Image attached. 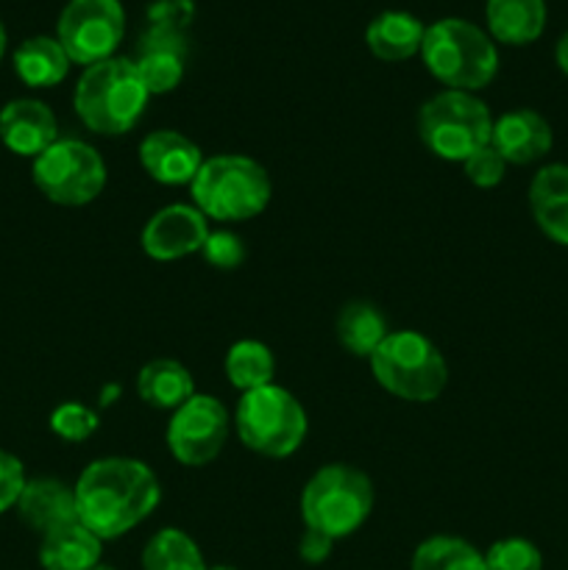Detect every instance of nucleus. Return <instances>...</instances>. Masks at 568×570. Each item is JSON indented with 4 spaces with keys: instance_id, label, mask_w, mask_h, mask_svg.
Masks as SVG:
<instances>
[{
    "instance_id": "1",
    "label": "nucleus",
    "mask_w": 568,
    "mask_h": 570,
    "mask_svg": "<svg viewBox=\"0 0 568 570\" xmlns=\"http://www.w3.org/2000/svg\"><path fill=\"white\" fill-rule=\"evenodd\" d=\"M159 501V479L134 456L89 462L76 482L78 521L100 540H117L137 529Z\"/></svg>"
},
{
    "instance_id": "2",
    "label": "nucleus",
    "mask_w": 568,
    "mask_h": 570,
    "mask_svg": "<svg viewBox=\"0 0 568 570\" xmlns=\"http://www.w3.org/2000/svg\"><path fill=\"white\" fill-rule=\"evenodd\" d=\"M148 89L139 78L134 59L111 56L92 67H84L72 92V106L84 126L100 137L128 134L148 106Z\"/></svg>"
},
{
    "instance_id": "3",
    "label": "nucleus",
    "mask_w": 568,
    "mask_h": 570,
    "mask_svg": "<svg viewBox=\"0 0 568 570\" xmlns=\"http://www.w3.org/2000/svg\"><path fill=\"white\" fill-rule=\"evenodd\" d=\"M189 193L206 220L243 223L267 209L273 184L265 167L251 156L221 154L204 159Z\"/></svg>"
},
{
    "instance_id": "4",
    "label": "nucleus",
    "mask_w": 568,
    "mask_h": 570,
    "mask_svg": "<svg viewBox=\"0 0 568 570\" xmlns=\"http://www.w3.org/2000/svg\"><path fill=\"white\" fill-rule=\"evenodd\" d=\"M421 59L443 87L460 92H479L499 72V50L490 33L460 17H445L427 26Z\"/></svg>"
},
{
    "instance_id": "5",
    "label": "nucleus",
    "mask_w": 568,
    "mask_h": 570,
    "mask_svg": "<svg viewBox=\"0 0 568 570\" xmlns=\"http://www.w3.org/2000/svg\"><path fill=\"white\" fill-rule=\"evenodd\" d=\"M373 512V482L349 462H332L312 473L301 490V521L329 540L354 534Z\"/></svg>"
},
{
    "instance_id": "6",
    "label": "nucleus",
    "mask_w": 568,
    "mask_h": 570,
    "mask_svg": "<svg viewBox=\"0 0 568 570\" xmlns=\"http://www.w3.org/2000/svg\"><path fill=\"white\" fill-rule=\"evenodd\" d=\"M371 373L390 395L410 404H429L440 399L449 382V365L438 345L421 332H390L373 351Z\"/></svg>"
},
{
    "instance_id": "7",
    "label": "nucleus",
    "mask_w": 568,
    "mask_h": 570,
    "mask_svg": "<svg viewBox=\"0 0 568 570\" xmlns=\"http://www.w3.org/2000/svg\"><path fill=\"white\" fill-rule=\"evenodd\" d=\"M239 443L267 460H284L301 449L310 432V417L301 401L278 384L243 393L234 412Z\"/></svg>"
},
{
    "instance_id": "8",
    "label": "nucleus",
    "mask_w": 568,
    "mask_h": 570,
    "mask_svg": "<svg viewBox=\"0 0 568 570\" xmlns=\"http://www.w3.org/2000/svg\"><path fill=\"white\" fill-rule=\"evenodd\" d=\"M490 134H493V117L488 104L473 92L443 89L418 111V137L438 159L462 165L468 156L490 145Z\"/></svg>"
},
{
    "instance_id": "9",
    "label": "nucleus",
    "mask_w": 568,
    "mask_h": 570,
    "mask_svg": "<svg viewBox=\"0 0 568 570\" xmlns=\"http://www.w3.org/2000/svg\"><path fill=\"white\" fill-rule=\"evenodd\" d=\"M106 161L89 142L59 137L45 154L33 159V184L39 193L59 206H87L104 193Z\"/></svg>"
},
{
    "instance_id": "10",
    "label": "nucleus",
    "mask_w": 568,
    "mask_h": 570,
    "mask_svg": "<svg viewBox=\"0 0 568 570\" xmlns=\"http://www.w3.org/2000/svg\"><path fill=\"white\" fill-rule=\"evenodd\" d=\"M126 33L120 0H70L56 22V39L72 65L92 67L115 56Z\"/></svg>"
},
{
    "instance_id": "11",
    "label": "nucleus",
    "mask_w": 568,
    "mask_h": 570,
    "mask_svg": "<svg viewBox=\"0 0 568 570\" xmlns=\"http://www.w3.org/2000/svg\"><path fill=\"white\" fill-rule=\"evenodd\" d=\"M228 412L217 399L195 393L167 423V449L184 468H204L217 460L228 440Z\"/></svg>"
},
{
    "instance_id": "12",
    "label": "nucleus",
    "mask_w": 568,
    "mask_h": 570,
    "mask_svg": "<svg viewBox=\"0 0 568 570\" xmlns=\"http://www.w3.org/2000/svg\"><path fill=\"white\" fill-rule=\"evenodd\" d=\"M209 220L193 204H173L156 212L139 234V245L156 262H176L204 248Z\"/></svg>"
},
{
    "instance_id": "13",
    "label": "nucleus",
    "mask_w": 568,
    "mask_h": 570,
    "mask_svg": "<svg viewBox=\"0 0 568 570\" xmlns=\"http://www.w3.org/2000/svg\"><path fill=\"white\" fill-rule=\"evenodd\" d=\"M139 165L154 181L165 184V187H184L198 176L204 156H200L198 145L184 137L182 131L159 128L139 142Z\"/></svg>"
},
{
    "instance_id": "14",
    "label": "nucleus",
    "mask_w": 568,
    "mask_h": 570,
    "mask_svg": "<svg viewBox=\"0 0 568 570\" xmlns=\"http://www.w3.org/2000/svg\"><path fill=\"white\" fill-rule=\"evenodd\" d=\"M56 139H59L56 115L42 100L17 98L0 109V142L11 154L37 159Z\"/></svg>"
},
{
    "instance_id": "15",
    "label": "nucleus",
    "mask_w": 568,
    "mask_h": 570,
    "mask_svg": "<svg viewBox=\"0 0 568 570\" xmlns=\"http://www.w3.org/2000/svg\"><path fill=\"white\" fill-rule=\"evenodd\" d=\"M148 95H167L182 83L187 67V37L182 31L150 28L139 39V56L134 59Z\"/></svg>"
},
{
    "instance_id": "16",
    "label": "nucleus",
    "mask_w": 568,
    "mask_h": 570,
    "mask_svg": "<svg viewBox=\"0 0 568 570\" xmlns=\"http://www.w3.org/2000/svg\"><path fill=\"white\" fill-rule=\"evenodd\" d=\"M555 134L543 115L535 109H512L493 120L490 145L507 165H532L551 150Z\"/></svg>"
},
{
    "instance_id": "17",
    "label": "nucleus",
    "mask_w": 568,
    "mask_h": 570,
    "mask_svg": "<svg viewBox=\"0 0 568 570\" xmlns=\"http://www.w3.org/2000/svg\"><path fill=\"white\" fill-rule=\"evenodd\" d=\"M17 512H20L22 523L31 527L33 532H53V529L78 521L76 488L50 476L31 479L22 488L20 501H17Z\"/></svg>"
},
{
    "instance_id": "18",
    "label": "nucleus",
    "mask_w": 568,
    "mask_h": 570,
    "mask_svg": "<svg viewBox=\"0 0 568 570\" xmlns=\"http://www.w3.org/2000/svg\"><path fill=\"white\" fill-rule=\"evenodd\" d=\"M529 209L540 232L568 248V165H546L529 184Z\"/></svg>"
},
{
    "instance_id": "19",
    "label": "nucleus",
    "mask_w": 568,
    "mask_h": 570,
    "mask_svg": "<svg viewBox=\"0 0 568 570\" xmlns=\"http://www.w3.org/2000/svg\"><path fill=\"white\" fill-rule=\"evenodd\" d=\"M100 551L104 540L89 532L81 521H72L42 534L39 566L45 570H92L100 566Z\"/></svg>"
},
{
    "instance_id": "20",
    "label": "nucleus",
    "mask_w": 568,
    "mask_h": 570,
    "mask_svg": "<svg viewBox=\"0 0 568 570\" xmlns=\"http://www.w3.org/2000/svg\"><path fill=\"white\" fill-rule=\"evenodd\" d=\"M427 26L410 11H382L365 28V45L376 59L404 61L421 53Z\"/></svg>"
},
{
    "instance_id": "21",
    "label": "nucleus",
    "mask_w": 568,
    "mask_h": 570,
    "mask_svg": "<svg viewBox=\"0 0 568 570\" xmlns=\"http://www.w3.org/2000/svg\"><path fill=\"white\" fill-rule=\"evenodd\" d=\"M490 39L501 45H529L546 28V0H488Z\"/></svg>"
},
{
    "instance_id": "22",
    "label": "nucleus",
    "mask_w": 568,
    "mask_h": 570,
    "mask_svg": "<svg viewBox=\"0 0 568 570\" xmlns=\"http://www.w3.org/2000/svg\"><path fill=\"white\" fill-rule=\"evenodd\" d=\"M70 56L56 37H31L14 50V72L26 87L50 89L70 72Z\"/></svg>"
},
{
    "instance_id": "23",
    "label": "nucleus",
    "mask_w": 568,
    "mask_h": 570,
    "mask_svg": "<svg viewBox=\"0 0 568 570\" xmlns=\"http://www.w3.org/2000/svg\"><path fill=\"white\" fill-rule=\"evenodd\" d=\"M137 393L143 404L154 406V410L176 412L184 401L195 395L193 373L176 360H154L139 371Z\"/></svg>"
},
{
    "instance_id": "24",
    "label": "nucleus",
    "mask_w": 568,
    "mask_h": 570,
    "mask_svg": "<svg viewBox=\"0 0 568 570\" xmlns=\"http://www.w3.org/2000/svg\"><path fill=\"white\" fill-rule=\"evenodd\" d=\"M390 334L388 321L371 301H349L337 315V340L343 351L360 360H371L373 351Z\"/></svg>"
},
{
    "instance_id": "25",
    "label": "nucleus",
    "mask_w": 568,
    "mask_h": 570,
    "mask_svg": "<svg viewBox=\"0 0 568 570\" xmlns=\"http://www.w3.org/2000/svg\"><path fill=\"white\" fill-rule=\"evenodd\" d=\"M226 376L234 390L239 393H251L265 384H273V373H276V360H273L271 348L259 340H239L228 348L226 362Z\"/></svg>"
},
{
    "instance_id": "26",
    "label": "nucleus",
    "mask_w": 568,
    "mask_h": 570,
    "mask_svg": "<svg viewBox=\"0 0 568 570\" xmlns=\"http://www.w3.org/2000/svg\"><path fill=\"white\" fill-rule=\"evenodd\" d=\"M143 570H206V562L187 532L159 529L145 546Z\"/></svg>"
},
{
    "instance_id": "27",
    "label": "nucleus",
    "mask_w": 568,
    "mask_h": 570,
    "mask_svg": "<svg viewBox=\"0 0 568 570\" xmlns=\"http://www.w3.org/2000/svg\"><path fill=\"white\" fill-rule=\"evenodd\" d=\"M410 570H484V554L468 540L434 534L418 546Z\"/></svg>"
},
{
    "instance_id": "28",
    "label": "nucleus",
    "mask_w": 568,
    "mask_h": 570,
    "mask_svg": "<svg viewBox=\"0 0 568 570\" xmlns=\"http://www.w3.org/2000/svg\"><path fill=\"white\" fill-rule=\"evenodd\" d=\"M484 570H543V554L527 538L496 540L484 554Z\"/></svg>"
},
{
    "instance_id": "29",
    "label": "nucleus",
    "mask_w": 568,
    "mask_h": 570,
    "mask_svg": "<svg viewBox=\"0 0 568 570\" xmlns=\"http://www.w3.org/2000/svg\"><path fill=\"white\" fill-rule=\"evenodd\" d=\"M98 412L78 401H65L50 412V432L65 443H84L98 432Z\"/></svg>"
},
{
    "instance_id": "30",
    "label": "nucleus",
    "mask_w": 568,
    "mask_h": 570,
    "mask_svg": "<svg viewBox=\"0 0 568 570\" xmlns=\"http://www.w3.org/2000/svg\"><path fill=\"white\" fill-rule=\"evenodd\" d=\"M200 254H204L206 265L217 267V271H237L245 262V243L228 228H217V232H209Z\"/></svg>"
},
{
    "instance_id": "31",
    "label": "nucleus",
    "mask_w": 568,
    "mask_h": 570,
    "mask_svg": "<svg viewBox=\"0 0 568 570\" xmlns=\"http://www.w3.org/2000/svg\"><path fill=\"white\" fill-rule=\"evenodd\" d=\"M462 170H466L468 181H471L473 187L490 189V187H499V184L505 181L507 161L501 159V154L493 148V145H484V148H479L477 154H471L466 161H462Z\"/></svg>"
},
{
    "instance_id": "32",
    "label": "nucleus",
    "mask_w": 568,
    "mask_h": 570,
    "mask_svg": "<svg viewBox=\"0 0 568 570\" xmlns=\"http://www.w3.org/2000/svg\"><path fill=\"white\" fill-rule=\"evenodd\" d=\"M148 26L165 28V31H187L189 22L195 20L193 0H156L148 6Z\"/></svg>"
},
{
    "instance_id": "33",
    "label": "nucleus",
    "mask_w": 568,
    "mask_h": 570,
    "mask_svg": "<svg viewBox=\"0 0 568 570\" xmlns=\"http://www.w3.org/2000/svg\"><path fill=\"white\" fill-rule=\"evenodd\" d=\"M26 482L28 479L26 471H22V462L9 451H0V515L17 507Z\"/></svg>"
},
{
    "instance_id": "34",
    "label": "nucleus",
    "mask_w": 568,
    "mask_h": 570,
    "mask_svg": "<svg viewBox=\"0 0 568 570\" xmlns=\"http://www.w3.org/2000/svg\"><path fill=\"white\" fill-rule=\"evenodd\" d=\"M334 549V540H329L326 534L312 532V529H304V538L298 543V557L306 562V566H321L323 560H329Z\"/></svg>"
},
{
    "instance_id": "35",
    "label": "nucleus",
    "mask_w": 568,
    "mask_h": 570,
    "mask_svg": "<svg viewBox=\"0 0 568 570\" xmlns=\"http://www.w3.org/2000/svg\"><path fill=\"white\" fill-rule=\"evenodd\" d=\"M555 59H557V67H560V70L566 72V76H568V31L562 33V37H560V42H557Z\"/></svg>"
},
{
    "instance_id": "36",
    "label": "nucleus",
    "mask_w": 568,
    "mask_h": 570,
    "mask_svg": "<svg viewBox=\"0 0 568 570\" xmlns=\"http://www.w3.org/2000/svg\"><path fill=\"white\" fill-rule=\"evenodd\" d=\"M3 53H6V28L3 22H0V59H3Z\"/></svg>"
},
{
    "instance_id": "37",
    "label": "nucleus",
    "mask_w": 568,
    "mask_h": 570,
    "mask_svg": "<svg viewBox=\"0 0 568 570\" xmlns=\"http://www.w3.org/2000/svg\"><path fill=\"white\" fill-rule=\"evenodd\" d=\"M206 570H237V568H232V566H215V568H206Z\"/></svg>"
},
{
    "instance_id": "38",
    "label": "nucleus",
    "mask_w": 568,
    "mask_h": 570,
    "mask_svg": "<svg viewBox=\"0 0 568 570\" xmlns=\"http://www.w3.org/2000/svg\"><path fill=\"white\" fill-rule=\"evenodd\" d=\"M92 570H115V568H111V566H95Z\"/></svg>"
}]
</instances>
